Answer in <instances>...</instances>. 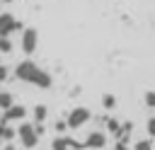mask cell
Here are the masks:
<instances>
[{
	"label": "cell",
	"instance_id": "8fae6325",
	"mask_svg": "<svg viewBox=\"0 0 155 150\" xmlns=\"http://www.w3.org/2000/svg\"><path fill=\"white\" fill-rule=\"evenodd\" d=\"M31 114H34V121H36V123H44V121L48 119V106H46V104H36Z\"/></svg>",
	"mask_w": 155,
	"mask_h": 150
},
{
	"label": "cell",
	"instance_id": "2e32d148",
	"mask_svg": "<svg viewBox=\"0 0 155 150\" xmlns=\"http://www.w3.org/2000/svg\"><path fill=\"white\" fill-rule=\"evenodd\" d=\"M53 128H56V133H65L70 126H68V119H58L56 123H53Z\"/></svg>",
	"mask_w": 155,
	"mask_h": 150
},
{
	"label": "cell",
	"instance_id": "e0dca14e",
	"mask_svg": "<svg viewBox=\"0 0 155 150\" xmlns=\"http://www.w3.org/2000/svg\"><path fill=\"white\" fill-rule=\"evenodd\" d=\"M133 150H153V143H150V140H148V138H145V140H138V143H136V148H133Z\"/></svg>",
	"mask_w": 155,
	"mask_h": 150
},
{
	"label": "cell",
	"instance_id": "6da1fadb",
	"mask_svg": "<svg viewBox=\"0 0 155 150\" xmlns=\"http://www.w3.org/2000/svg\"><path fill=\"white\" fill-rule=\"evenodd\" d=\"M17 135H19V143L24 145V148H36V143H39V131H36V123H27V121H22L19 123V128H17Z\"/></svg>",
	"mask_w": 155,
	"mask_h": 150
},
{
	"label": "cell",
	"instance_id": "277c9868",
	"mask_svg": "<svg viewBox=\"0 0 155 150\" xmlns=\"http://www.w3.org/2000/svg\"><path fill=\"white\" fill-rule=\"evenodd\" d=\"M65 119H68V126H70V128H80V126H85V123L92 119V114H90L87 106H73Z\"/></svg>",
	"mask_w": 155,
	"mask_h": 150
},
{
	"label": "cell",
	"instance_id": "9c48e42d",
	"mask_svg": "<svg viewBox=\"0 0 155 150\" xmlns=\"http://www.w3.org/2000/svg\"><path fill=\"white\" fill-rule=\"evenodd\" d=\"M51 82H53V80H51V75H48V73H46V70L41 68V73L36 75V80H34L31 85H36L39 90H48V87H51Z\"/></svg>",
	"mask_w": 155,
	"mask_h": 150
},
{
	"label": "cell",
	"instance_id": "cb8c5ba5",
	"mask_svg": "<svg viewBox=\"0 0 155 150\" xmlns=\"http://www.w3.org/2000/svg\"><path fill=\"white\" fill-rule=\"evenodd\" d=\"M99 150H104V148H99Z\"/></svg>",
	"mask_w": 155,
	"mask_h": 150
},
{
	"label": "cell",
	"instance_id": "d6986e66",
	"mask_svg": "<svg viewBox=\"0 0 155 150\" xmlns=\"http://www.w3.org/2000/svg\"><path fill=\"white\" fill-rule=\"evenodd\" d=\"M7 77H10V70H7V68H5L2 63H0V82H5Z\"/></svg>",
	"mask_w": 155,
	"mask_h": 150
},
{
	"label": "cell",
	"instance_id": "9a60e30c",
	"mask_svg": "<svg viewBox=\"0 0 155 150\" xmlns=\"http://www.w3.org/2000/svg\"><path fill=\"white\" fill-rule=\"evenodd\" d=\"M12 51V41L10 36H0V53H10Z\"/></svg>",
	"mask_w": 155,
	"mask_h": 150
},
{
	"label": "cell",
	"instance_id": "603a6c76",
	"mask_svg": "<svg viewBox=\"0 0 155 150\" xmlns=\"http://www.w3.org/2000/svg\"><path fill=\"white\" fill-rule=\"evenodd\" d=\"M0 5H2V0H0ZM0 15H2V12H0Z\"/></svg>",
	"mask_w": 155,
	"mask_h": 150
},
{
	"label": "cell",
	"instance_id": "ac0fdd59",
	"mask_svg": "<svg viewBox=\"0 0 155 150\" xmlns=\"http://www.w3.org/2000/svg\"><path fill=\"white\" fill-rule=\"evenodd\" d=\"M145 126H148V135H155V116H150Z\"/></svg>",
	"mask_w": 155,
	"mask_h": 150
},
{
	"label": "cell",
	"instance_id": "30bf717a",
	"mask_svg": "<svg viewBox=\"0 0 155 150\" xmlns=\"http://www.w3.org/2000/svg\"><path fill=\"white\" fill-rule=\"evenodd\" d=\"M17 135V128L10 126V121H0V140H12Z\"/></svg>",
	"mask_w": 155,
	"mask_h": 150
},
{
	"label": "cell",
	"instance_id": "8992f818",
	"mask_svg": "<svg viewBox=\"0 0 155 150\" xmlns=\"http://www.w3.org/2000/svg\"><path fill=\"white\" fill-rule=\"evenodd\" d=\"M107 145V133L104 131H92L87 138H85V148H90V150H99V148H104Z\"/></svg>",
	"mask_w": 155,
	"mask_h": 150
},
{
	"label": "cell",
	"instance_id": "7c38bea8",
	"mask_svg": "<svg viewBox=\"0 0 155 150\" xmlns=\"http://www.w3.org/2000/svg\"><path fill=\"white\" fill-rule=\"evenodd\" d=\"M12 104H15V97H12V92H0V111H7Z\"/></svg>",
	"mask_w": 155,
	"mask_h": 150
},
{
	"label": "cell",
	"instance_id": "4fadbf2b",
	"mask_svg": "<svg viewBox=\"0 0 155 150\" xmlns=\"http://www.w3.org/2000/svg\"><path fill=\"white\" fill-rule=\"evenodd\" d=\"M102 106H104L107 111L116 109V94H104V97H102Z\"/></svg>",
	"mask_w": 155,
	"mask_h": 150
},
{
	"label": "cell",
	"instance_id": "7402d4cb",
	"mask_svg": "<svg viewBox=\"0 0 155 150\" xmlns=\"http://www.w3.org/2000/svg\"><path fill=\"white\" fill-rule=\"evenodd\" d=\"M2 2H12V0H2Z\"/></svg>",
	"mask_w": 155,
	"mask_h": 150
},
{
	"label": "cell",
	"instance_id": "ba28073f",
	"mask_svg": "<svg viewBox=\"0 0 155 150\" xmlns=\"http://www.w3.org/2000/svg\"><path fill=\"white\" fill-rule=\"evenodd\" d=\"M70 148V138L65 133H58L53 140H51V150H68Z\"/></svg>",
	"mask_w": 155,
	"mask_h": 150
},
{
	"label": "cell",
	"instance_id": "44dd1931",
	"mask_svg": "<svg viewBox=\"0 0 155 150\" xmlns=\"http://www.w3.org/2000/svg\"><path fill=\"white\" fill-rule=\"evenodd\" d=\"M2 150H17V145H10V143H7V145H5Z\"/></svg>",
	"mask_w": 155,
	"mask_h": 150
},
{
	"label": "cell",
	"instance_id": "ffe728a7",
	"mask_svg": "<svg viewBox=\"0 0 155 150\" xmlns=\"http://www.w3.org/2000/svg\"><path fill=\"white\" fill-rule=\"evenodd\" d=\"M111 150H128V145H126V140H116V145Z\"/></svg>",
	"mask_w": 155,
	"mask_h": 150
},
{
	"label": "cell",
	"instance_id": "7a4b0ae2",
	"mask_svg": "<svg viewBox=\"0 0 155 150\" xmlns=\"http://www.w3.org/2000/svg\"><path fill=\"white\" fill-rule=\"evenodd\" d=\"M41 73V68L34 63V60H19L17 63V68H15V77L17 80H22V82H34L36 80V75Z\"/></svg>",
	"mask_w": 155,
	"mask_h": 150
},
{
	"label": "cell",
	"instance_id": "52a82bcc",
	"mask_svg": "<svg viewBox=\"0 0 155 150\" xmlns=\"http://www.w3.org/2000/svg\"><path fill=\"white\" fill-rule=\"evenodd\" d=\"M24 116H27V109H24L22 104H12L7 111H2L0 121H10V123H12V121H22Z\"/></svg>",
	"mask_w": 155,
	"mask_h": 150
},
{
	"label": "cell",
	"instance_id": "5bb4252c",
	"mask_svg": "<svg viewBox=\"0 0 155 150\" xmlns=\"http://www.w3.org/2000/svg\"><path fill=\"white\" fill-rule=\"evenodd\" d=\"M143 102H145L148 109H155V90H148V92L143 94Z\"/></svg>",
	"mask_w": 155,
	"mask_h": 150
},
{
	"label": "cell",
	"instance_id": "3957f363",
	"mask_svg": "<svg viewBox=\"0 0 155 150\" xmlns=\"http://www.w3.org/2000/svg\"><path fill=\"white\" fill-rule=\"evenodd\" d=\"M19 48L29 56V53H34L36 48H39V31L36 29H31V27H27V29H22V36H19Z\"/></svg>",
	"mask_w": 155,
	"mask_h": 150
},
{
	"label": "cell",
	"instance_id": "5b68a950",
	"mask_svg": "<svg viewBox=\"0 0 155 150\" xmlns=\"http://www.w3.org/2000/svg\"><path fill=\"white\" fill-rule=\"evenodd\" d=\"M17 29H24V27H22V22H17V19H15V15L2 12V15H0V36H10V34H12V31H17Z\"/></svg>",
	"mask_w": 155,
	"mask_h": 150
}]
</instances>
